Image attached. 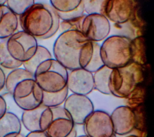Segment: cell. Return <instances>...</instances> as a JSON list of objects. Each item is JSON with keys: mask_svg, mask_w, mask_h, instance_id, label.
I'll return each instance as SVG.
<instances>
[{"mask_svg": "<svg viewBox=\"0 0 154 137\" xmlns=\"http://www.w3.org/2000/svg\"><path fill=\"white\" fill-rule=\"evenodd\" d=\"M69 91L67 86L62 90L55 93L43 91L42 104L51 108L61 106L69 96Z\"/></svg>", "mask_w": 154, "mask_h": 137, "instance_id": "603a6c76", "label": "cell"}, {"mask_svg": "<svg viewBox=\"0 0 154 137\" xmlns=\"http://www.w3.org/2000/svg\"><path fill=\"white\" fill-rule=\"evenodd\" d=\"M18 18L22 30L37 39L50 38L59 30L60 19L50 4L35 2Z\"/></svg>", "mask_w": 154, "mask_h": 137, "instance_id": "6da1fadb", "label": "cell"}, {"mask_svg": "<svg viewBox=\"0 0 154 137\" xmlns=\"http://www.w3.org/2000/svg\"><path fill=\"white\" fill-rule=\"evenodd\" d=\"M86 14L82 16L69 20H61L60 22L59 30L60 33L68 31H78L81 32L82 21Z\"/></svg>", "mask_w": 154, "mask_h": 137, "instance_id": "f546056e", "label": "cell"}, {"mask_svg": "<svg viewBox=\"0 0 154 137\" xmlns=\"http://www.w3.org/2000/svg\"><path fill=\"white\" fill-rule=\"evenodd\" d=\"M50 5L57 11L66 13L74 10L82 2V0H49Z\"/></svg>", "mask_w": 154, "mask_h": 137, "instance_id": "4316f807", "label": "cell"}, {"mask_svg": "<svg viewBox=\"0 0 154 137\" xmlns=\"http://www.w3.org/2000/svg\"><path fill=\"white\" fill-rule=\"evenodd\" d=\"M7 39L0 40V67L8 70L20 67L22 63L13 59L7 49Z\"/></svg>", "mask_w": 154, "mask_h": 137, "instance_id": "cb8c5ba5", "label": "cell"}, {"mask_svg": "<svg viewBox=\"0 0 154 137\" xmlns=\"http://www.w3.org/2000/svg\"><path fill=\"white\" fill-rule=\"evenodd\" d=\"M37 39L23 30L17 31L7 39V49L15 60L27 61L34 55L38 46Z\"/></svg>", "mask_w": 154, "mask_h": 137, "instance_id": "52a82bcc", "label": "cell"}, {"mask_svg": "<svg viewBox=\"0 0 154 137\" xmlns=\"http://www.w3.org/2000/svg\"><path fill=\"white\" fill-rule=\"evenodd\" d=\"M57 13L61 20H69V19L76 18L85 14L82 2H81V4L79 5V6L78 8H76L73 11L66 12V13H61V12L57 11Z\"/></svg>", "mask_w": 154, "mask_h": 137, "instance_id": "4dcf8cb0", "label": "cell"}, {"mask_svg": "<svg viewBox=\"0 0 154 137\" xmlns=\"http://www.w3.org/2000/svg\"><path fill=\"white\" fill-rule=\"evenodd\" d=\"M135 8L134 0H109L103 15L116 25H123L128 22Z\"/></svg>", "mask_w": 154, "mask_h": 137, "instance_id": "5bb4252c", "label": "cell"}, {"mask_svg": "<svg viewBox=\"0 0 154 137\" xmlns=\"http://www.w3.org/2000/svg\"><path fill=\"white\" fill-rule=\"evenodd\" d=\"M33 78L34 75L24 68L18 67L13 69L5 76L4 88L8 93L12 95L14 87L19 82L26 79Z\"/></svg>", "mask_w": 154, "mask_h": 137, "instance_id": "d6986e66", "label": "cell"}, {"mask_svg": "<svg viewBox=\"0 0 154 137\" xmlns=\"http://www.w3.org/2000/svg\"><path fill=\"white\" fill-rule=\"evenodd\" d=\"M5 74L2 68L0 67V91H2L5 86Z\"/></svg>", "mask_w": 154, "mask_h": 137, "instance_id": "836d02e7", "label": "cell"}, {"mask_svg": "<svg viewBox=\"0 0 154 137\" xmlns=\"http://www.w3.org/2000/svg\"><path fill=\"white\" fill-rule=\"evenodd\" d=\"M76 136H77V132H76V127H75L73 130L72 131V132L66 137H76Z\"/></svg>", "mask_w": 154, "mask_h": 137, "instance_id": "e575fe53", "label": "cell"}, {"mask_svg": "<svg viewBox=\"0 0 154 137\" xmlns=\"http://www.w3.org/2000/svg\"><path fill=\"white\" fill-rule=\"evenodd\" d=\"M111 31V23L102 14H86L81 27V32L88 41L99 42L107 38Z\"/></svg>", "mask_w": 154, "mask_h": 137, "instance_id": "ba28073f", "label": "cell"}, {"mask_svg": "<svg viewBox=\"0 0 154 137\" xmlns=\"http://www.w3.org/2000/svg\"><path fill=\"white\" fill-rule=\"evenodd\" d=\"M131 38L126 35L108 36L100 47L103 64L113 69L126 65L131 62Z\"/></svg>", "mask_w": 154, "mask_h": 137, "instance_id": "277c9868", "label": "cell"}, {"mask_svg": "<svg viewBox=\"0 0 154 137\" xmlns=\"http://www.w3.org/2000/svg\"><path fill=\"white\" fill-rule=\"evenodd\" d=\"M111 70V68L103 65L93 73L94 90L105 95H111L108 87V81Z\"/></svg>", "mask_w": 154, "mask_h": 137, "instance_id": "44dd1931", "label": "cell"}, {"mask_svg": "<svg viewBox=\"0 0 154 137\" xmlns=\"http://www.w3.org/2000/svg\"><path fill=\"white\" fill-rule=\"evenodd\" d=\"M109 0H82L85 14H103L105 6Z\"/></svg>", "mask_w": 154, "mask_h": 137, "instance_id": "f1b7e54d", "label": "cell"}, {"mask_svg": "<svg viewBox=\"0 0 154 137\" xmlns=\"http://www.w3.org/2000/svg\"><path fill=\"white\" fill-rule=\"evenodd\" d=\"M35 3V0H6L5 5L17 16L22 14Z\"/></svg>", "mask_w": 154, "mask_h": 137, "instance_id": "83f0119b", "label": "cell"}, {"mask_svg": "<svg viewBox=\"0 0 154 137\" xmlns=\"http://www.w3.org/2000/svg\"><path fill=\"white\" fill-rule=\"evenodd\" d=\"M68 70L55 58L42 62L34 73V79L45 92L55 93L67 86Z\"/></svg>", "mask_w": 154, "mask_h": 137, "instance_id": "5b68a950", "label": "cell"}, {"mask_svg": "<svg viewBox=\"0 0 154 137\" xmlns=\"http://www.w3.org/2000/svg\"><path fill=\"white\" fill-rule=\"evenodd\" d=\"M67 87L73 94L87 96L94 90L93 73L82 68L68 70Z\"/></svg>", "mask_w": 154, "mask_h": 137, "instance_id": "4fadbf2b", "label": "cell"}, {"mask_svg": "<svg viewBox=\"0 0 154 137\" xmlns=\"http://www.w3.org/2000/svg\"><path fill=\"white\" fill-rule=\"evenodd\" d=\"M0 1H1V2L2 3V4H3V5L5 4V2H6V0H0Z\"/></svg>", "mask_w": 154, "mask_h": 137, "instance_id": "74e56055", "label": "cell"}, {"mask_svg": "<svg viewBox=\"0 0 154 137\" xmlns=\"http://www.w3.org/2000/svg\"><path fill=\"white\" fill-rule=\"evenodd\" d=\"M51 109L53 118L45 133L48 137H66L75 127V124L63 106Z\"/></svg>", "mask_w": 154, "mask_h": 137, "instance_id": "7c38bea8", "label": "cell"}, {"mask_svg": "<svg viewBox=\"0 0 154 137\" xmlns=\"http://www.w3.org/2000/svg\"><path fill=\"white\" fill-rule=\"evenodd\" d=\"M15 137H25V136H24L23 135H22V134L20 133L18 134L17 136H16Z\"/></svg>", "mask_w": 154, "mask_h": 137, "instance_id": "8d00e7d4", "label": "cell"}, {"mask_svg": "<svg viewBox=\"0 0 154 137\" xmlns=\"http://www.w3.org/2000/svg\"><path fill=\"white\" fill-rule=\"evenodd\" d=\"M131 62L141 66L146 64L145 41L142 35L135 37L131 40Z\"/></svg>", "mask_w": 154, "mask_h": 137, "instance_id": "ffe728a7", "label": "cell"}, {"mask_svg": "<svg viewBox=\"0 0 154 137\" xmlns=\"http://www.w3.org/2000/svg\"><path fill=\"white\" fill-rule=\"evenodd\" d=\"M125 137H141L137 135H135V134H131V135H129Z\"/></svg>", "mask_w": 154, "mask_h": 137, "instance_id": "d590c367", "label": "cell"}, {"mask_svg": "<svg viewBox=\"0 0 154 137\" xmlns=\"http://www.w3.org/2000/svg\"><path fill=\"white\" fill-rule=\"evenodd\" d=\"M7 112V103L4 97L0 95V118Z\"/></svg>", "mask_w": 154, "mask_h": 137, "instance_id": "1f68e13d", "label": "cell"}, {"mask_svg": "<svg viewBox=\"0 0 154 137\" xmlns=\"http://www.w3.org/2000/svg\"><path fill=\"white\" fill-rule=\"evenodd\" d=\"M111 137H117V136H116V134H114Z\"/></svg>", "mask_w": 154, "mask_h": 137, "instance_id": "ab89813d", "label": "cell"}, {"mask_svg": "<svg viewBox=\"0 0 154 137\" xmlns=\"http://www.w3.org/2000/svg\"><path fill=\"white\" fill-rule=\"evenodd\" d=\"M75 124L82 125L87 117L94 110L92 101L87 96L73 94L67 96L63 103Z\"/></svg>", "mask_w": 154, "mask_h": 137, "instance_id": "30bf717a", "label": "cell"}, {"mask_svg": "<svg viewBox=\"0 0 154 137\" xmlns=\"http://www.w3.org/2000/svg\"><path fill=\"white\" fill-rule=\"evenodd\" d=\"M88 41L78 31H68L60 33L54 41V58L68 70L80 68L78 55L82 45Z\"/></svg>", "mask_w": 154, "mask_h": 137, "instance_id": "7a4b0ae2", "label": "cell"}, {"mask_svg": "<svg viewBox=\"0 0 154 137\" xmlns=\"http://www.w3.org/2000/svg\"><path fill=\"white\" fill-rule=\"evenodd\" d=\"M25 137H48L45 132L43 131H36V132H29Z\"/></svg>", "mask_w": 154, "mask_h": 137, "instance_id": "d6a6232c", "label": "cell"}, {"mask_svg": "<svg viewBox=\"0 0 154 137\" xmlns=\"http://www.w3.org/2000/svg\"><path fill=\"white\" fill-rule=\"evenodd\" d=\"M82 125L88 137H111L115 134L110 115L103 111L94 110Z\"/></svg>", "mask_w": 154, "mask_h": 137, "instance_id": "9c48e42d", "label": "cell"}, {"mask_svg": "<svg viewBox=\"0 0 154 137\" xmlns=\"http://www.w3.org/2000/svg\"><path fill=\"white\" fill-rule=\"evenodd\" d=\"M76 137H88V136H87V135H81V136H76Z\"/></svg>", "mask_w": 154, "mask_h": 137, "instance_id": "f35d334b", "label": "cell"}, {"mask_svg": "<svg viewBox=\"0 0 154 137\" xmlns=\"http://www.w3.org/2000/svg\"><path fill=\"white\" fill-rule=\"evenodd\" d=\"M141 84L137 86L135 89L126 97V106L132 110L138 106L144 105L146 97V89Z\"/></svg>", "mask_w": 154, "mask_h": 137, "instance_id": "d4e9b609", "label": "cell"}, {"mask_svg": "<svg viewBox=\"0 0 154 137\" xmlns=\"http://www.w3.org/2000/svg\"><path fill=\"white\" fill-rule=\"evenodd\" d=\"M53 118L51 108L42 104L31 110L23 111L21 117V123L29 132H45Z\"/></svg>", "mask_w": 154, "mask_h": 137, "instance_id": "8fae6325", "label": "cell"}, {"mask_svg": "<svg viewBox=\"0 0 154 137\" xmlns=\"http://www.w3.org/2000/svg\"><path fill=\"white\" fill-rule=\"evenodd\" d=\"M114 132L118 135H128L135 127L134 111L126 105H122L114 109L110 115Z\"/></svg>", "mask_w": 154, "mask_h": 137, "instance_id": "2e32d148", "label": "cell"}, {"mask_svg": "<svg viewBox=\"0 0 154 137\" xmlns=\"http://www.w3.org/2000/svg\"><path fill=\"white\" fill-rule=\"evenodd\" d=\"M43 91L34 79H26L14 87L12 96L15 103L23 111L31 110L40 106Z\"/></svg>", "mask_w": 154, "mask_h": 137, "instance_id": "8992f818", "label": "cell"}, {"mask_svg": "<svg viewBox=\"0 0 154 137\" xmlns=\"http://www.w3.org/2000/svg\"><path fill=\"white\" fill-rule=\"evenodd\" d=\"M100 47L98 42L88 40L82 45L78 55L80 68L93 73L104 65L100 57Z\"/></svg>", "mask_w": 154, "mask_h": 137, "instance_id": "9a60e30c", "label": "cell"}, {"mask_svg": "<svg viewBox=\"0 0 154 137\" xmlns=\"http://www.w3.org/2000/svg\"><path fill=\"white\" fill-rule=\"evenodd\" d=\"M143 67L131 62L125 66L112 69L108 81L111 95L125 99L137 86L143 84L144 80Z\"/></svg>", "mask_w": 154, "mask_h": 137, "instance_id": "3957f363", "label": "cell"}, {"mask_svg": "<svg viewBox=\"0 0 154 137\" xmlns=\"http://www.w3.org/2000/svg\"><path fill=\"white\" fill-rule=\"evenodd\" d=\"M21 129V121L15 114L7 111L0 118V137H15Z\"/></svg>", "mask_w": 154, "mask_h": 137, "instance_id": "ac0fdd59", "label": "cell"}, {"mask_svg": "<svg viewBox=\"0 0 154 137\" xmlns=\"http://www.w3.org/2000/svg\"><path fill=\"white\" fill-rule=\"evenodd\" d=\"M52 58L50 51L45 46L38 45L35 53L26 62L22 64V66L25 69L34 75L37 67L43 61Z\"/></svg>", "mask_w": 154, "mask_h": 137, "instance_id": "7402d4cb", "label": "cell"}, {"mask_svg": "<svg viewBox=\"0 0 154 137\" xmlns=\"http://www.w3.org/2000/svg\"><path fill=\"white\" fill-rule=\"evenodd\" d=\"M19 18L7 6L0 5V40L8 38L17 31Z\"/></svg>", "mask_w": 154, "mask_h": 137, "instance_id": "e0dca14e", "label": "cell"}, {"mask_svg": "<svg viewBox=\"0 0 154 137\" xmlns=\"http://www.w3.org/2000/svg\"><path fill=\"white\" fill-rule=\"evenodd\" d=\"M135 115V127L132 132L141 137L146 136V118L144 105L133 109Z\"/></svg>", "mask_w": 154, "mask_h": 137, "instance_id": "484cf974", "label": "cell"}]
</instances>
